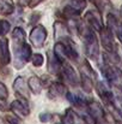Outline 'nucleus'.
Listing matches in <instances>:
<instances>
[{"label":"nucleus","mask_w":122,"mask_h":124,"mask_svg":"<svg viewBox=\"0 0 122 124\" xmlns=\"http://www.w3.org/2000/svg\"><path fill=\"white\" fill-rule=\"evenodd\" d=\"M54 38L56 41H64L66 39H70V29L64 22L56 21L54 23Z\"/></svg>","instance_id":"obj_13"},{"label":"nucleus","mask_w":122,"mask_h":124,"mask_svg":"<svg viewBox=\"0 0 122 124\" xmlns=\"http://www.w3.org/2000/svg\"><path fill=\"white\" fill-rule=\"evenodd\" d=\"M116 36H117V39L120 40V42L122 43V21L120 22H117V25H116V29H115V33H114Z\"/></svg>","instance_id":"obj_28"},{"label":"nucleus","mask_w":122,"mask_h":124,"mask_svg":"<svg viewBox=\"0 0 122 124\" xmlns=\"http://www.w3.org/2000/svg\"><path fill=\"white\" fill-rule=\"evenodd\" d=\"M86 7V0H70L68 6H66L64 13L68 18H74L79 17L81 12Z\"/></svg>","instance_id":"obj_9"},{"label":"nucleus","mask_w":122,"mask_h":124,"mask_svg":"<svg viewBox=\"0 0 122 124\" xmlns=\"http://www.w3.org/2000/svg\"><path fill=\"white\" fill-rule=\"evenodd\" d=\"M30 60H31L32 65H34V66H36V68H41V66L44 64V57H43L41 53L32 54V55H31V58H30Z\"/></svg>","instance_id":"obj_24"},{"label":"nucleus","mask_w":122,"mask_h":124,"mask_svg":"<svg viewBox=\"0 0 122 124\" xmlns=\"http://www.w3.org/2000/svg\"><path fill=\"white\" fill-rule=\"evenodd\" d=\"M66 94H67V88L61 82H53L48 88V98L51 100L66 96Z\"/></svg>","instance_id":"obj_12"},{"label":"nucleus","mask_w":122,"mask_h":124,"mask_svg":"<svg viewBox=\"0 0 122 124\" xmlns=\"http://www.w3.org/2000/svg\"><path fill=\"white\" fill-rule=\"evenodd\" d=\"M113 93H114V105H113V107L116 110V112L122 118V85L114 87Z\"/></svg>","instance_id":"obj_17"},{"label":"nucleus","mask_w":122,"mask_h":124,"mask_svg":"<svg viewBox=\"0 0 122 124\" xmlns=\"http://www.w3.org/2000/svg\"><path fill=\"white\" fill-rule=\"evenodd\" d=\"M31 47L26 42H24L19 48L14 49V68L17 70H20L24 68V65L30 60L31 58Z\"/></svg>","instance_id":"obj_3"},{"label":"nucleus","mask_w":122,"mask_h":124,"mask_svg":"<svg viewBox=\"0 0 122 124\" xmlns=\"http://www.w3.org/2000/svg\"><path fill=\"white\" fill-rule=\"evenodd\" d=\"M10 110L14 115H17V117H19V118H24V117H28L30 115L28 100L26 99H23V98L12 101L11 105H10Z\"/></svg>","instance_id":"obj_10"},{"label":"nucleus","mask_w":122,"mask_h":124,"mask_svg":"<svg viewBox=\"0 0 122 124\" xmlns=\"http://www.w3.org/2000/svg\"><path fill=\"white\" fill-rule=\"evenodd\" d=\"M47 35H48L47 29H45L43 25H41V24L35 25V27L31 29L30 35H29L30 43H31L34 47H36V48H41V47H43L44 42L47 40Z\"/></svg>","instance_id":"obj_5"},{"label":"nucleus","mask_w":122,"mask_h":124,"mask_svg":"<svg viewBox=\"0 0 122 124\" xmlns=\"http://www.w3.org/2000/svg\"><path fill=\"white\" fill-rule=\"evenodd\" d=\"M99 35H101L102 46L108 53H117L116 43H115V39H114V33L111 30H109L107 27H103L102 30L99 31Z\"/></svg>","instance_id":"obj_6"},{"label":"nucleus","mask_w":122,"mask_h":124,"mask_svg":"<svg viewBox=\"0 0 122 124\" xmlns=\"http://www.w3.org/2000/svg\"><path fill=\"white\" fill-rule=\"evenodd\" d=\"M93 77H91L90 75L85 74L81 71V75H80V83H81V87H83V90L85 93H91L92 89H93Z\"/></svg>","instance_id":"obj_19"},{"label":"nucleus","mask_w":122,"mask_h":124,"mask_svg":"<svg viewBox=\"0 0 122 124\" xmlns=\"http://www.w3.org/2000/svg\"><path fill=\"white\" fill-rule=\"evenodd\" d=\"M116 124H119V123H116Z\"/></svg>","instance_id":"obj_37"},{"label":"nucleus","mask_w":122,"mask_h":124,"mask_svg":"<svg viewBox=\"0 0 122 124\" xmlns=\"http://www.w3.org/2000/svg\"><path fill=\"white\" fill-rule=\"evenodd\" d=\"M50 119H51V115H50L49 112H43V113L40 115V121L42 123H47V122H49Z\"/></svg>","instance_id":"obj_29"},{"label":"nucleus","mask_w":122,"mask_h":124,"mask_svg":"<svg viewBox=\"0 0 122 124\" xmlns=\"http://www.w3.org/2000/svg\"><path fill=\"white\" fill-rule=\"evenodd\" d=\"M5 119L7 121V123L8 124H24L22 121H20L19 117H17V116H12V115H6Z\"/></svg>","instance_id":"obj_26"},{"label":"nucleus","mask_w":122,"mask_h":124,"mask_svg":"<svg viewBox=\"0 0 122 124\" xmlns=\"http://www.w3.org/2000/svg\"><path fill=\"white\" fill-rule=\"evenodd\" d=\"M2 110H4V107H2V106L0 105V111H2Z\"/></svg>","instance_id":"obj_35"},{"label":"nucleus","mask_w":122,"mask_h":124,"mask_svg":"<svg viewBox=\"0 0 122 124\" xmlns=\"http://www.w3.org/2000/svg\"><path fill=\"white\" fill-rule=\"evenodd\" d=\"M7 98H8V90L4 83L0 82V100H6Z\"/></svg>","instance_id":"obj_27"},{"label":"nucleus","mask_w":122,"mask_h":124,"mask_svg":"<svg viewBox=\"0 0 122 124\" xmlns=\"http://www.w3.org/2000/svg\"><path fill=\"white\" fill-rule=\"evenodd\" d=\"M13 90L16 92L17 96L29 100V98H30V90H29V87H28V82L25 81L24 77L19 76V77H17L14 80V82H13Z\"/></svg>","instance_id":"obj_11"},{"label":"nucleus","mask_w":122,"mask_h":124,"mask_svg":"<svg viewBox=\"0 0 122 124\" xmlns=\"http://www.w3.org/2000/svg\"><path fill=\"white\" fill-rule=\"evenodd\" d=\"M61 74H62V78L65 80V82L71 84L72 87H77L80 83L78 74L76 72L73 66L71 64H68L67 62L62 63V65H61Z\"/></svg>","instance_id":"obj_7"},{"label":"nucleus","mask_w":122,"mask_h":124,"mask_svg":"<svg viewBox=\"0 0 122 124\" xmlns=\"http://www.w3.org/2000/svg\"><path fill=\"white\" fill-rule=\"evenodd\" d=\"M103 75L107 80V82L113 87L122 85V70L116 65H113L111 63H107L103 69Z\"/></svg>","instance_id":"obj_2"},{"label":"nucleus","mask_w":122,"mask_h":124,"mask_svg":"<svg viewBox=\"0 0 122 124\" xmlns=\"http://www.w3.org/2000/svg\"><path fill=\"white\" fill-rule=\"evenodd\" d=\"M95 6L97 7V11L102 15V13H109V11H111L113 5L109 0H92Z\"/></svg>","instance_id":"obj_21"},{"label":"nucleus","mask_w":122,"mask_h":124,"mask_svg":"<svg viewBox=\"0 0 122 124\" xmlns=\"http://www.w3.org/2000/svg\"><path fill=\"white\" fill-rule=\"evenodd\" d=\"M14 12V2L13 0H0V15L10 16Z\"/></svg>","instance_id":"obj_20"},{"label":"nucleus","mask_w":122,"mask_h":124,"mask_svg":"<svg viewBox=\"0 0 122 124\" xmlns=\"http://www.w3.org/2000/svg\"><path fill=\"white\" fill-rule=\"evenodd\" d=\"M30 1H31V0H18V4H19V6H22V7H26V6H29Z\"/></svg>","instance_id":"obj_32"},{"label":"nucleus","mask_w":122,"mask_h":124,"mask_svg":"<svg viewBox=\"0 0 122 124\" xmlns=\"http://www.w3.org/2000/svg\"><path fill=\"white\" fill-rule=\"evenodd\" d=\"M61 124H76V113L72 108H67L65 111V116L61 121Z\"/></svg>","instance_id":"obj_22"},{"label":"nucleus","mask_w":122,"mask_h":124,"mask_svg":"<svg viewBox=\"0 0 122 124\" xmlns=\"http://www.w3.org/2000/svg\"><path fill=\"white\" fill-rule=\"evenodd\" d=\"M117 22H119V19L115 17V15H113L111 12H109V13L107 15V28H108L109 30H111L113 33H115Z\"/></svg>","instance_id":"obj_23"},{"label":"nucleus","mask_w":122,"mask_h":124,"mask_svg":"<svg viewBox=\"0 0 122 124\" xmlns=\"http://www.w3.org/2000/svg\"><path fill=\"white\" fill-rule=\"evenodd\" d=\"M0 124H2V122H1V119H0Z\"/></svg>","instance_id":"obj_36"},{"label":"nucleus","mask_w":122,"mask_h":124,"mask_svg":"<svg viewBox=\"0 0 122 124\" xmlns=\"http://www.w3.org/2000/svg\"><path fill=\"white\" fill-rule=\"evenodd\" d=\"M10 29H11L10 22H7V21H5V19H1V21H0V36L6 35V34L10 31Z\"/></svg>","instance_id":"obj_25"},{"label":"nucleus","mask_w":122,"mask_h":124,"mask_svg":"<svg viewBox=\"0 0 122 124\" xmlns=\"http://www.w3.org/2000/svg\"><path fill=\"white\" fill-rule=\"evenodd\" d=\"M28 87H29V90L34 94H40L42 92V88H43V83H42V80L37 76H31L29 77L28 80Z\"/></svg>","instance_id":"obj_18"},{"label":"nucleus","mask_w":122,"mask_h":124,"mask_svg":"<svg viewBox=\"0 0 122 124\" xmlns=\"http://www.w3.org/2000/svg\"><path fill=\"white\" fill-rule=\"evenodd\" d=\"M95 124H109V123H108V121H107L105 117H104V118H101V119L95 121Z\"/></svg>","instance_id":"obj_33"},{"label":"nucleus","mask_w":122,"mask_h":124,"mask_svg":"<svg viewBox=\"0 0 122 124\" xmlns=\"http://www.w3.org/2000/svg\"><path fill=\"white\" fill-rule=\"evenodd\" d=\"M41 18V13L40 12H35L31 15V19H30V24H36L37 21Z\"/></svg>","instance_id":"obj_30"},{"label":"nucleus","mask_w":122,"mask_h":124,"mask_svg":"<svg viewBox=\"0 0 122 124\" xmlns=\"http://www.w3.org/2000/svg\"><path fill=\"white\" fill-rule=\"evenodd\" d=\"M96 90H97L99 98L102 99V101L107 106L113 107V105H114V93H113L109 83L104 82V81H98L96 83Z\"/></svg>","instance_id":"obj_4"},{"label":"nucleus","mask_w":122,"mask_h":124,"mask_svg":"<svg viewBox=\"0 0 122 124\" xmlns=\"http://www.w3.org/2000/svg\"><path fill=\"white\" fill-rule=\"evenodd\" d=\"M42 1H43V0H31L28 7H31V8H34V7H36V6H37L40 2H42Z\"/></svg>","instance_id":"obj_31"},{"label":"nucleus","mask_w":122,"mask_h":124,"mask_svg":"<svg viewBox=\"0 0 122 124\" xmlns=\"http://www.w3.org/2000/svg\"><path fill=\"white\" fill-rule=\"evenodd\" d=\"M11 62V53L8 47V40L2 38L0 39V63L2 66L8 65Z\"/></svg>","instance_id":"obj_15"},{"label":"nucleus","mask_w":122,"mask_h":124,"mask_svg":"<svg viewBox=\"0 0 122 124\" xmlns=\"http://www.w3.org/2000/svg\"><path fill=\"white\" fill-rule=\"evenodd\" d=\"M26 39V35H25V31L23 30V28L20 27H16L12 31V41H13V48L17 49L19 48Z\"/></svg>","instance_id":"obj_16"},{"label":"nucleus","mask_w":122,"mask_h":124,"mask_svg":"<svg viewBox=\"0 0 122 124\" xmlns=\"http://www.w3.org/2000/svg\"><path fill=\"white\" fill-rule=\"evenodd\" d=\"M120 15H121V17H122V5H121V8H120Z\"/></svg>","instance_id":"obj_34"},{"label":"nucleus","mask_w":122,"mask_h":124,"mask_svg":"<svg viewBox=\"0 0 122 124\" xmlns=\"http://www.w3.org/2000/svg\"><path fill=\"white\" fill-rule=\"evenodd\" d=\"M61 65H62V63L55 55V53L53 51H49L48 52V72L50 75L59 74L61 71Z\"/></svg>","instance_id":"obj_14"},{"label":"nucleus","mask_w":122,"mask_h":124,"mask_svg":"<svg viewBox=\"0 0 122 124\" xmlns=\"http://www.w3.org/2000/svg\"><path fill=\"white\" fill-rule=\"evenodd\" d=\"M77 30L84 39V49L86 57L91 60H97L99 57V43L96 31L92 30L89 25H84L80 22L78 23Z\"/></svg>","instance_id":"obj_1"},{"label":"nucleus","mask_w":122,"mask_h":124,"mask_svg":"<svg viewBox=\"0 0 122 124\" xmlns=\"http://www.w3.org/2000/svg\"><path fill=\"white\" fill-rule=\"evenodd\" d=\"M85 22L86 24L95 31H101L102 28L104 27L103 25V21H102V16L98 11H95V10H90L85 13Z\"/></svg>","instance_id":"obj_8"}]
</instances>
